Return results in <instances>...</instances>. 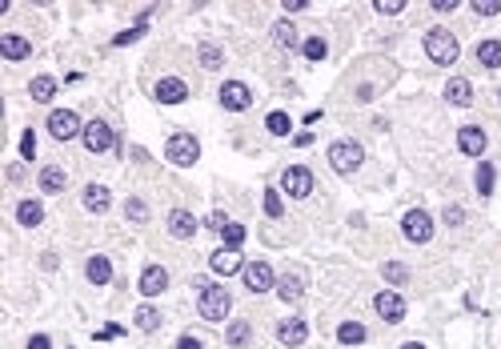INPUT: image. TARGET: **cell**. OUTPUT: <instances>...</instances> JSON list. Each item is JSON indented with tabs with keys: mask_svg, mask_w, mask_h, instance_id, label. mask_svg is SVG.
Wrapping results in <instances>:
<instances>
[{
	"mask_svg": "<svg viewBox=\"0 0 501 349\" xmlns=\"http://www.w3.org/2000/svg\"><path fill=\"white\" fill-rule=\"evenodd\" d=\"M229 309H233V297H229L225 285H209L201 281V318L205 321H225Z\"/></svg>",
	"mask_w": 501,
	"mask_h": 349,
	"instance_id": "1",
	"label": "cell"
},
{
	"mask_svg": "<svg viewBox=\"0 0 501 349\" xmlns=\"http://www.w3.org/2000/svg\"><path fill=\"white\" fill-rule=\"evenodd\" d=\"M425 52H429L433 64H453L461 48H457V36L449 29H429L425 32Z\"/></svg>",
	"mask_w": 501,
	"mask_h": 349,
	"instance_id": "2",
	"label": "cell"
},
{
	"mask_svg": "<svg viewBox=\"0 0 501 349\" xmlns=\"http://www.w3.org/2000/svg\"><path fill=\"white\" fill-rule=\"evenodd\" d=\"M164 157L173 161V165H180V169H189V165L201 157V144H196L193 133H173L169 144H164Z\"/></svg>",
	"mask_w": 501,
	"mask_h": 349,
	"instance_id": "3",
	"label": "cell"
},
{
	"mask_svg": "<svg viewBox=\"0 0 501 349\" xmlns=\"http://www.w3.org/2000/svg\"><path fill=\"white\" fill-rule=\"evenodd\" d=\"M361 157H365V153H361L357 141H333L329 144V165H333L341 177H349L353 169H361Z\"/></svg>",
	"mask_w": 501,
	"mask_h": 349,
	"instance_id": "4",
	"label": "cell"
},
{
	"mask_svg": "<svg viewBox=\"0 0 501 349\" xmlns=\"http://www.w3.org/2000/svg\"><path fill=\"white\" fill-rule=\"evenodd\" d=\"M401 229H405V237H409V241L425 245V241L433 237V217H429L425 209H409V213H405V221H401Z\"/></svg>",
	"mask_w": 501,
	"mask_h": 349,
	"instance_id": "5",
	"label": "cell"
},
{
	"mask_svg": "<svg viewBox=\"0 0 501 349\" xmlns=\"http://www.w3.org/2000/svg\"><path fill=\"white\" fill-rule=\"evenodd\" d=\"M49 133L56 137V141H72V137L81 133V117H77L72 109H56L49 117Z\"/></svg>",
	"mask_w": 501,
	"mask_h": 349,
	"instance_id": "6",
	"label": "cell"
},
{
	"mask_svg": "<svg viewBox=\"0 0 501 349\" xmlns=\"http://www.w3.org/2000/svg\"><path fill=\"white\" fill-rule=\"evenodd\" d=\"M281 189L289 193V197H309V193H313V173H309L305 165H293V169H285V177H281Z\"/></svg>",
	"mask_w": 501,
	"mask_h": 349,
	"instance_id": "7",
	"label": "cell"
},
{
	"mask_svg": "<svg viewBox=\"0 0 501 349\" xmlns=\"http://www.w3.org/2000/svg\"><path fill=\"white\" fill-rule=\"evenodd\" d=\"M221 105L233 112H245L249 105H253V93H249V84H241V80H229V84H221Z\"/></svg>",
	"mask_w": 501,
	"mask_h": 349,
	"instance_id": "8",
	"label": "cell"
},
{
	"mask_svg": "<svg viewBox=\"0 0 501 349\" xmlns=\"http://www.w3.org/2000/svg\"><path fill=\"white\" fill-rule=\"evenodd\" d=\"M84 144H88V153H105V149L116 144V137L105 121H88V125H84Z\"/></svg>",
	"mask_w": 501,
	"mask_h": 349,
	"instance_id": "9",
	"label": "cell"
},
{
	"mask_svg": "<svg viewBox=\"0 0 501 349\" xmlns=\"http://www.w3.org/2000/svg\"><path fill=\"white\" fill-rule=\"evenodd\" d=\"M245 285L253 289V293L273 289V285H277V281H273V269H269L265 261H249V265H245Z\"/></svg>",
	"mask_w": 501,
	"mask_h": 349,
	"instance_id": "10",
	"label": "cell"
},
{
	"mask_svg": "<svg viewBox=\"0 0 501 349\" xmlns=\"http://www.w3.org/2000/svg\"><path fill=\"white\" fill-rule=\"evenodd\" d=\"M373 305H377V313H381L385 321H401V318H405V297H401V293H393V289L377 293V297H373Z\"/></svg>",
	"mask_w": 501,
	"mask_h": 349,
	"instance_id": "11",
	"label": "cell"
},
{
	"mask_svg": "<svg viewBox=\"0 0 501 349\" xmlns=\"http://www.w3.org/2000/svg\"><path fill=\"white\" fill-rule=\"evenodd\" d=\"M169 233L180 237V241H189L196 233V217L189 213V209H173V213H169Z\"/></svg>",
	"mask_w": 501,
	"mask_h": 349,
	"instance_id": "12",
	"label": "cell"
},
{
	"mask_svg": "<svg viewBox=\"0 0 501 349\" xmlns=\"http://www.w3.org/2000/svg\"><path fill=\"white\" fill-rule=\"evenodd\" d=\"M277 337H281V346L297 349V346H305L309 325H305V321H297V318H289V321H281V329H277Z\"/></svg>",
	"mask_w": 501,
	"mask_h": 349,
	"instance_id": "13",
	"label": "cell"
},
{
	"mask_svg": "<svg viewBox=\"0 0 501 349\" xmlns=\"http://www.w3.org/2000/svg\"><path fill=\"white\" fill-rule=\"evenodd\" d=\"M457 144H461V153H465V157H481V153H485V133L477 125H465L461 133H457Z\"/></svg>",
	"mask_w": 501,
	"mask_h": 349,
	"instance_id": "14",
	"label": "cell"
},
{
	"mask_svg": "<svg viewBox=\"0 0 501 349\" xmlns=\"http://www.w3.org/2000/svg\"><path fill=\"white\" fill-rule=\"evenodd\" d=\"M189 96V89H185V80H177V77H164L161 84H157V101L161 105H180Z\"/></svg>",
	"mask_w": 501,
	"mask_h": 349,
	"instance_id": "15",
	"label": "cell"
},
{
	"mask_svg": "<svg viewBox=\"0 0 501 349\" xmlns=\"http://www.w3.org/2000/svg\"><path fill=\"white\" fill-rule=\"evenodd\" d=\"M164 285H169V273H164L161 265H148V269L141 273V293H145V297H157Z\"/></svg>",
	"mask_w": 501,
	"mask_h": 349,
	"instance_id": "16",
	"label": "cell"
},
{
	"mask_svg": "<svg viewBox=\"0 0 501 349\" xmlns=\"http://www.w3.org/2000/svg\"><path fill=\"white\" fill-rule=\"evenodd\" d=\"M209 265H213V273H225V277H229V273H237V269H241V253L225 245V249H217V253L209 257Z\"/></svg>",
	"mask_w": 501,
	"mask_h": 349,
	"instance_id": "17",
	"label": "cell"
},
{
	"mask_svg": "<svg viewBox=\"0 0 501 349\" xmlns=\"http://www.w3.org/2000/svg\"><path fill=\"white\" fill-rule=\"evenodd\" d=\"M0 52H4L8 61H24V57L33 52V45H29L24 36H13V32H4V36H0Z\"/></svg>",
	"mask_w": 501,
	"mask_h": 349,
	"instance_id": "18",
	"label": "cell"
},
{
	"mask_svg": "<svg viewBox=\"0 0 501 349\" xmlns=\"http://www.w3.org/2000/svg\"><path fill=\"white\" fill-rule=\"evenodd\" d=\"M84 273H88V281L93 285H109L113 281V265H109V257H88V265H84Z\"/></svg>",
	"mask_w": 501,
	"mask_h": 349,
	"instance_id": "19",
	"label": "cell"
},
{
	"mask_svg": "<svg viewBox=\"0 0 501 349\" xmlns=\"http://www.w3.org/2000/svg\"><path fill=\"white\" fill-rule=\"evenodd\" d=\"M109 201H113V197H109L105 185H88V189H84V209H88V213H105Z\"/></svg>",
	"mask_w": 501,
	"mask_h": 349,
	"instance_id": "20",
	"label": "cell"
},
{
	"mask_svg": "<svg viewBox=\"0 0 501 349\" xmlns=\"http://www.w3.org/2000/svg\"><path fill=\"white\" fill-rule=\"evenodd\" d=\"M445 96H449L453 105H469V101H473V84H469L465 77H457L445 84Z\"/></svg>",
	"mask_w": 501,
	"mask_h": 349,
	"instance_id": "21",
	"label": "cell"
},
{
	"mask_svg": "<svg viewBox=\"0 0 501 349\" xmlns=\"http://www.w3.org/2000/svg\"><path fill=\"white\" fill-rule=\"evenodd\" d=\"M337 341L341 346H361V341H365V325H357V321H341L337 325Z\"/></svg>",
	"mask_w": 501,
	"mask_h": 349,
	"instance_id": "22",
	"label": "cell"
},
{
	"mask_svg": "<svg viewBox=\"0 0 501 349\" xmlns=\"http://www.w3.org/2000/svg\"><path fill=\"white\" fill-rule=\"evenodd\" d=\"M477 61L485 68H501V40H481L477 45Z\"/></svg>",
	"mask_w": 501,
	"mask_h": 349,
	"instance_id": "23",
	"label": "cell"
},
{
	"mask_svg": "<svg viewBox=\"0 0 501 349\" xmlns=\"http://www.w3.org/2000/svg\"><path fill=\"white\" fill-rule=\"evenodd\" d=\"M17 221H20V225H29V229L45 221V209H40V201H20V209H17Z\"/></svg>",
	"mask_w": 501,
	"mask_h": 349,
	"instance_id": "24",
	"label": "cell"
},
{
	"mask_svg": "<svg viewBox=\"0 0 501 349\" xmlns=\"http://www.w3.org/2000/svg\"><path fill=\"white\" fill-rule=\"evenodd\" d=\"M40 189L45 193H65V169H45V173H40Z\"/></svg>",
	"mask_w": 501,
	"mask_h": 349,
	"instance_id": "25",
	"label": "cell"
},
{
	"mask_svg": "<svg viewBox=\"0 0 501 349\" xmlns=\"http://www.w3.org/2000/svg\"><path fill=\"white\" fill-rule=\"evenodd\" d=\"M277 293H281V302H297V297H301V277L285 273V277L277 281Z\"/></svg>",
	"mask_w": 501,
	"mask_h": 349,
	"instance_id": "26",
	"label": "cell"
},
{
	"mask_svg": "<svg viewBox=\"0 0 501 349\" xmlns=\"http://www.w3.org/2000/svg\"><path fill=\"white\" fill-rule=\"evenodd\" d=\"M29 93H33V101H52V96H56V80L52 77H36L33 84H29Z\"/></svg>",
	"mask_w": 501,
	"mask_h": 349,
	"instance_id": "27",
	"label": "cell"
},
{
	"mask_svg": "<svg viewBox=\"0 0 501 349\" xmlns=\"http://www.w3.org/2000/svg\"><path fill=\"white\" fill-rule=\"evenodd\" d=\"M137 325H141L145 334H153V329L161 325V313H157L153 305H141V309H137Z\"/></svg>",
	"mask_w": 501,
	"mask_h": 349,
	"instance_id": "28",
	"label": "cell"
},
{
	"mask_svg": "<svg viewBox=\"0 0 501 349\" xmlns=\"http://www.w3.org/2000/svg\"><path fill=\"white\" fill-rule=\"evenodd\" d=\"M273 36H277V45H285V48L297 45V29H293L289 20H277V24H273Z\"/></svg>",
	"mask_w": 501,
	"mask_h": 349,
	"instance_id": "29",
	"label": "cell"
},
{
	"mask_svg": "<svg viewBox=\"0 0 501 349\" xmlns=\"http://www.w3.org/2000/svg\"><path fill=\"white\" fill-rule=\"evenodd\" d=\"M265 125H269V133H273V137H289L293 121L285 117V112H269V121H265Z\"/></svg>",
	"mask_w": 501,
	"mask_h": 349,
	"instance_id": "30",
	"label": "cell"
},
{
	"mask_svg": "<svg viewBox=\"0 0 501 349\" xmlns=\"http://www.w3.org/2000/svg\"><path fill=\"white\" fill-rule=\"evenodd\" d=\"M477 193H481V197H489V193H493V165H477Z\"/></svg>",
	"mask_w": 501,
	"mask_h": 349,
	"instance_id": "31",
	"label": "cell"
},
{
	"mask_svg": "<svg viewBox=\"0 0 501 349\" xmlns=\"http://www.w3.org/2000/svg\"><path fill=\"white\" fill-rule=\"evenodd\" d=\"M301 52H305L309 61H325V52H329V48H325V40H321V36H309L305 45H301Z\"/></svg>",
	"mask_w": 501,
	"mask_h": 349,
	"instance_id": "32",
	"label": "cell"
},
{
	"mask_svg": "<svg viewBox=\"0 0 501 349\" xmlns=\"http://www.w3.org/2000/svg\"><path fill=\"white\" fill-rule=\"evenodd\" d=\"M221 237H225V245H229V249H237V245H241V241H245V225L229 221L225 229H221Z\"/></svg>",
	"mask_w": 501,
	"mask_h": 349,
	"instance_id": "33",
	"label": "cell"
},
{
	"mask_svg": "<svg viewBox=\"0 0 501 349\" xmlns=\"http://www.w3.org/2000/svg\"><path fill=\"white\" fill-rule=\"evenodd\" d=\"M145 20H141V24H137V29H129V32H121V36H113V45L116 48H125V45H132V40H141V36H145Z\"/></svg>",
	"mask_w": 501,
	"mask_h": 349,
	"instance_id": "34",
	"label": "cell"
},
{
	"mask_svg": "<svg viewBox=\"0 0 501 349\" xmlns=\"http://www.w3.org/2000/svg\"><path fill=\"white\" fill-rule=\"evenodd\" d=\"M245 341H249V325H245V321H233V325H229V346H245Z\"/></svg>",
	"mask_w": 501,
	"mask_h": 349,
	"instance_id": "35",
	"label": "cell"
},
{
	"mask_svg": "<svg viewBox=\"0 0 501 349\" xmlns=\"http://www.w3.org/2000/svg\"><path fill=\"white\" fill-rule=\"evenodd\" d=\"M201 64H205V68H217V64H221V48L217 45H201Z\"/></svg>",
	"mask_w": 501,
	"mask_h": 349,
	"instance_id": "36",
	"label": "cell"
},
{
	"mask_svg": "<svg viewBox=\"0 0 501 349\" xmlns=\"http://www.w3.org/2000/svg\"><path fill=\"white\" fill-rule=\"evenodd\" d=\"M281 209H285V205H281V193L265 189V213H269V217H281Z\"/></svg>",
	"mask_w": 501,
	"mask_h": 349,
	"instance_id": "37",
	"label": "cell"
},
{
	"mask_svg": "<svg viewBox=\"0 0 501 349\" xmlns=\"http://www.w3.org/2000/svg\"><path fill=\"white\" fill-rule=\"evenodd\" d=\"M20 157H24V161H33V157H36V133H33V128L20 137Z\"/></svg>",
	"mask_w": 501,
	"mask_h": 349,
	"instance_id": "38",
	"label": "cell"
},
{
	"mask_svg": "<svg viewBox=\"0 0 501 349\" xmlns=\"http://www.w3.org/2000/svg\"><path fill=\"white\" fill-rule=\"evenodd\" d=\"M473 13H477V16H498L501 13V0H473Z\"/></svg>",
	"mask_w": 501,
	"mask_h": 349,
	"instance_id": "39",
	"label": "cell"
},
{
	"mask_svg": "<svg viewBox=\"0 0 501 349\" xmlns=\"http://www.w3.org/2000/svg\"><path fill=\"white\" fill-rule=\"evenodd\" d=\"M125 213H129L132 221H145V217H148V205H145V201H137V197H132L129 205H125Z\"/></svg>",
	"mask_w": 501,
	"mask_h": 349,
	"instance_id": "40",
	"label": "cell"
},
{
	"mask_svg": "<svg viewBox=\"0 0 501 349\" xmlns=\"http://www.w3.org/2000/svg\"><path fill=\"white\" fill-rule=\"evenodd\" d=\"M401 8H405L401 0H377V13H381V16H397Z\"/></svg>",
	"mask_w": 501,
	"mask_h": 349,
	"instance_id": "41",
	"label": "cell"
},
{
	"mask_svg": "<svg viewBox=\"0 0 501 349\" xmlns=\"http://www.w3.org/2000/svg\"><path fill=\"white\" fill-rule=\"evenodd\" d=\"M385 277H389V281H405V265L389 261V265H385Z\"/></svg>",
	"mask_w": 501,
	"mask_h": 349,
	"instance_id": "42",
	"label": "cell"
},
{
	"mask_svg": "<svg viewBox=\"0 0 501 349\" xmlns=\"http://www.w3.org/2000/svg\"><path fill=\"white\" fill-rule=\"evenodd\" d=\"M205 225H209V229H217V233H221V229H225V225H229V217H225V213H213V217H209V221H205Z\"/></svg>",
	"mask_w": 501,
	"mask_h": 349,
	"instance_id": "43",
	"label": "cell"
},
{
	"mask_svg": "<svg viewBox=\"0 0 501 349\" xmlns=\"http://www.w3.org/2000/svg\"><path fill=\"white\" fill-rule=\"evenodd\" d=\"M109 337H121V325H105V329H97V341H109Z\"/></svg>",
	"mask_w": 501,
	"mask_h": 349,
	"instance_id": "44",
	"label": "cell"
},
{
	"mask_svg": "<svg viewBox=\"0 0 501 349\" xmlns=\"http://www.w3.org/2000/svg\"><path fill=\"white\" fill-rule=\"evenodd\" d=\"M29 349H52V341H49L45 334H36L33 341H29Z\"/></svg>",
	"mask_w": 501,
	"mask_h": 349,
	"instance_id": "45",
	"label": "cell"
},
{
	"mask_svg": "<svg viewBox=\"0 0 501 349\" xmlns=\"http://www.w3.org/2000/svg\"><path fill=\"white\" fill-rule=\"evenodd\" d=\"M433 8H437V13H453V8H457V0H433Z\"/></svg>",
	"mask_w": 501,
	"mask_h": 349,
	"instance_id": "46",
	"label": "cell"
},
{
	"mask_svg": "<svg viewBox=\"0 0 501 349\" xmlns=\"http://www.w3.org/2000/svg\"><path fill=\"white\" fill-rule=\"evenodd\" d=\"M177 349H201V341H196V337H180Z\"/></svg>",
	"mask_w": 501,
	"mask_h": 349,
	"instance_id": "47",
	"label": "cell"
},
{
	"mask_svg": "<svg viewBox=\"0 0 501 349\" xmlns=\"http://www.w3.org/2000/svg\"><path fill=\"white\" fill-rule=\"evenodd\" d=\"M445 221H449V225H457V221H461V209H457V205H453V209H445Z\"/></svg>",
	"mask_w": 501,
	"mask_h": 349,
	"instance_id": "48",
	"label": "cell"
},
{
	"mask_svg": "<svg viewBox=\"0 0 501 349\" xmlns=\"http://www.w3.org/2000/svg\"><path fill=\"white\" fill-rule=\"evenodd\" d=\"M401 349H425V346H421V341H405Z\"/></svg>",
	"mask_w": 501,
	"mask_h": 349,
	"instance_id": "49",
	"label": "cell"
}]
</instances>
